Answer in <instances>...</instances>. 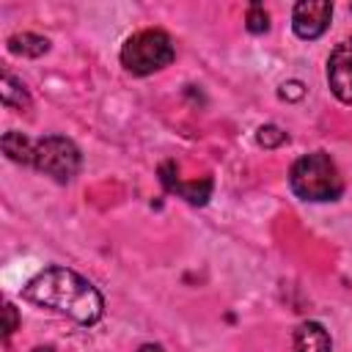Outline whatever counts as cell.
<instances>
[{
    "instance_id": "ba28073f",
    "label": "cell",
    "mask_w": 352,
    "mask_h": 352,
    "mask_svg": "<svg viewBox=\"0 0 352 352\" xmlns=\"http://www.w3.org/2000/svg\"><path fill=\"white\" fill-rule=\"evenodd\" d=\"M294 352H330V336L319 322H302L294 330Z\"/></svg>"
},
{
    "instance_id": "4fadbf2b",
    "label": "cell",
    "mask_w": 352,
    "mask_h": 352,
    "mask_svg": "<svg viewBox=\"0 0 352 352\" xmlns=\"http://www.w3.org/2000/svg\"><path fill=\"white\" fill-rule=\"evenodd\" d=\"M245 25H248V30H250V33H264V30L270 28V16H267V11H264V6H261V3H253V6L248 8Z\"/></svg>"
},
{
    "instance_id": "5bb4252c",
    "label": "cell",
    "mask_w": 352,
    "mask_h": 352,
    "mask_svg": "<svg viewBox=\"0 0 352 352\" xmlns=\"http://www.w3.org/2000/svg\"><path fill=\"white\" fill-rule=\"evenodd\" d=\"M3 314H6V327H3V336L8 338V336H11L14 330H16V324H19V316H16V308H14L11 302H6Z\"/></svg>"
},
{
    "instance_id": "9c48e42d",
    "label": "cell",
    "mask_w": 352,
    "mask_h": 352,
    "mask_svg": "<svg viewBox=\"0 0 352 352\" xmlns=\"http://www.w3.org/2000/svg\"><path fill=\"white\" fill-rule=\"evenodd\" d=\"M33 146L22 132L11 129L3 135V154L11 160V162H19V165H33Z\"/></svg>"
},
{
    "instance_id": "5b68a950",
    "label": "cell",
    "mask_w": 352,
    "mask_h": 352,
    "mask_svg": "<svg viewBox=\"0 0 352 352\" xmlns=\"http://www.w3.org/2000/svg\"><path fill=\"white\" fill-rule=\"evenodd\" d=\"M333 16V3L327 0H300L292 11V28L300 38H319Z\"/></svg>"
},
{
    "instance_id": "277c9868",
    "label": "cell",
    "mask_w": 352,
    "mask_h": 352,
    "mask_svg": "<svg viewBox=\"0 0 352 352\" xmlns=\"http://www.w3.org/2000/svg\"><path fill=\"white\" fill-rule=\"evenodd\" d=\"M80 148L60 135H47L33 146V168L44 176H52L55 182L66 184L80 170Z\"/></svg>"
},
{
    "instance_id": "2e32d148",
    "label": "cell",
    "mask_w": 352,
    "mask_h": 352,
    "mask_svg": "<svg viewBox=\"0 0 352 352\" xmlns=\"http://www.w3.org/2000/svg\"><path fill=\"white\" fill-rule=\"evenodd\" d=\"M138 352H165V349H162L160 344H143V346H140Z\"/></svg>"
},
{
    "instance_id": "30bf717a",
    "label": "cell",
    "mask_w": 352,
    "mask_h": 352,
    "mask_svg": "<svg viewBox=\"0 0 352 352\" xmlns=\"http://www.w3.org/2000/svg\"><path fill=\"white\" fill-rule=\"evenodd\" d=\"M8 50L14 55H22V58H38L50 50V41L38 33H16L8 38Z\"/></svg>"
},
{
    "instance_id": "8992f818",
    "label": "cell",
    "mask_w": 352,
    "mask_h": 352,
    "mask_svg": "<svg viewBox=\"0 0 352 352\" xmlns=\"http://www.w3.org/2000/svg\"><path fill=\"white\" fill-rule=\"evenodd\" d=\"M327 82L336 99L352 104V38L341 41L327 58Z\"/></svg>"
},
{
    "instance_id": "7c38bea8",
    "label": "cell",
    "mask_w": 352,
    "mask_h": 352,
    "mask_svg": "<svg viewBox=\"0 0 352 352\" xmlns=\"http://www.w3.org/2000/svg\"><path fill=\"white\" fill-rule=\"evenodd\" d=\"M286 140H289V135H286L280 126H275V124L258 126V132H256V143L264 146V148H278V146H283Z\"/></svg>"
},
{
    "instance_id": "8fae6325",
    "label": "cell",
    "mask_w": 352,
    "mask_h": 352,
    "mask_svg": "<svg viewBox=\"0 0 352 352\" xmlns=\"http://www.w3.org/2000/svg\"><path fill=\"white\" fill-rule=\"evenodd\" d=\"M0 99L6 107H14V110H30V96L25 91V85L19 80H14L8 72L3 74L0 80Z\"/></svg>"
},
{
    "instance_id": "e0dca14e",
    "label": "cell",
    "mask_w": 352,
    "mask_h": 352,
    "mask_svg": "<svg viewBox=\"0 0 352 352\" xmlns=\"http://www.w3.org/2000/svg\"><path fill=\"white\" fill-rule=\"evenodd\" d=\"M33 352H55V349H52V346H36Z\"/></svg>"
},
{
    "instance_id": "7a4b0ae2",
    "label": "cell",
    "mask_w": 352,
    "mask_h": 352,
    "mask_svg": "<svg viewBox=\"0 0 352 352\" xmlns=\"http://www.w3.org/2000/svg\"><path fill=\"white\" fill-rule=\"evenodd\" d=\"M289 187L302 201H336L344 190V182L330 154L311 151L292 165Z\"/></svg>"
},
{
    "instance_id": "9a60e30c",
    "label": "cell",
    "mask_w": 352,
    "mask_h": 352,
    "mask_svg": "<svg viewBox=\"0 0 352 352\" xmlns=\"http://www.w3.org/2000/svg\"><path fill=\"white\" fill-rule=\"evenodd\" d=\"M280 96H283V99H300V96H302V85H300L297 80H294V82H286V85L280 88Z\"/></svg>"
},
{
    "instance_id": "3957f363",
    "label": "cell",
    "mask_w": 352,
    "mask_h": 352,
    "mask_svg": "<svg viewBox=\"0 0 352 352\" xmlns=\"http://www.w3.org/2000/svg\"><path fill=\"white\" fill-rule=\"evenodd\" d=\"M173 55H176V50H173V41L165 30H140L124 41L121 66L129 74L146 77V74L165 69L173 60Z\"/></svg>"
},
{
    "instance_id": "6da1fadb",
    "label": "cell",
    "mask_w": 352,
    "mask_h": 352,
    "mask_svg": "<svg viewBox=\"0 0 352 352\" xmlns=\"http://www.w3.org/2000/svg\"><path fill=\"white\" fill-rule=\"evenodd\" d=\"M22 297L38 308H50L74 319L77 324H96L104 311V300L99 289L82 275L66 267H47L36 278H30L22 289Z\"/></svg>"
},
{
    "instance_id": "52a82bcc",
    "label": "cell",
    "mask_w": 352,
    "mask_h": 352,
    "mask_svg": "<svg viewBox=\"0 0 352 352\" xmlns=\"http://www.w3.org/2000/svg\"><path fill=\"white\" fill-rule=\"evenodd\" d=\"M160 182L165 184L168 192H179L184 201L190 204H206L212 195V179H201V182H179L176 176V165L165 162L160 168Z\"/></svg>"
}]
</instances>
